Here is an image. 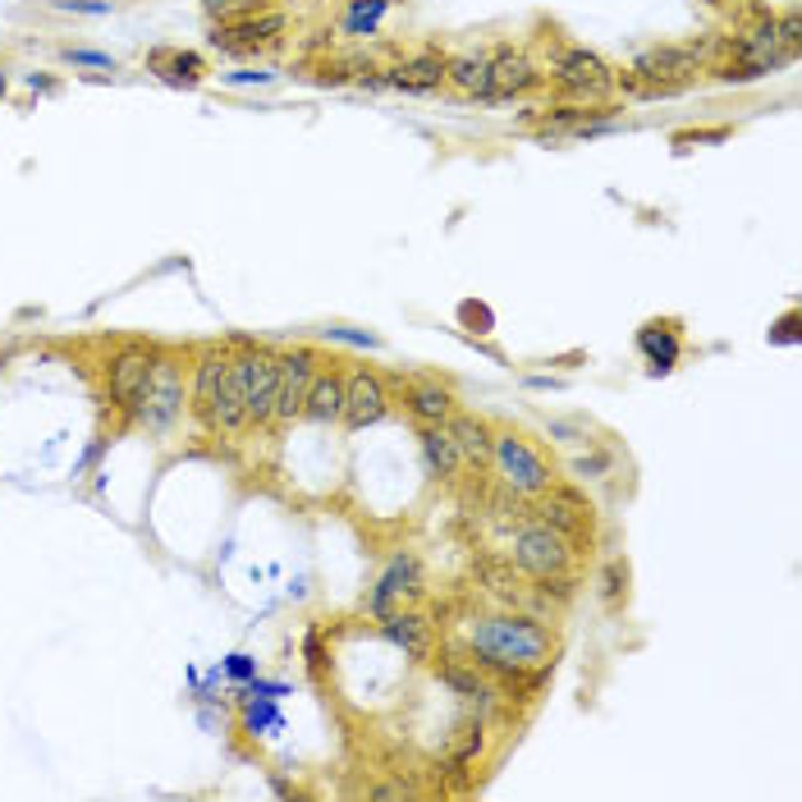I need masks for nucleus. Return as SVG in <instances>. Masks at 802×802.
I'll return each mask as SVG.
<instances>
[{"label":"nucleus","mask_w":802,"mask_h":802,"mask_svg":"<svg viewBox=\"0 0 802 802\" xmlns=\"http://www.w3.org/2000/svg\"><path fill=\"white\" fill-rule=\"evenodd\" d=\"M303 652H308V665H321V637L308 633V637H303Z\"/></svg>","instance_id":"nucleus-35"},{"label":"nucleus","mask_w":802,"mask_h":802,"mask_svg":"<svg viewBox=\"0 0 802 802\" xmlns=\"http://www.w3.org/2000/svg\"><path fill=\"white\" fill-rule=\"evenodd\" d=\"M486 65H491V56H458L445 65V83H454L468 97H482L486 92Z\"/></svg>","instance_id":"nucleus-26"},{"label":"nucleus","mask_w":802,"mask_h":802,"mask_svg":"<svg viewBox=\"0 0 802 802\" xmlns=\"http://www.w3.org/2000/svg\"><path fill=\"white\" fill-rule=\"evenodd\" d=\"M697 69H702V56L693 47H652L633 60V73L646 97H670V92L687 88Z\"/></svg>","instance_id":"nucleus-5"},{"label":"nucleus","mask_w":802,"mask_h":802,"mask_svg":"<svg viewBox=\"0 0 802 802\" xmlns=\"http://www.w3.org/2000/svg\"><path fill=\"white\" fill-rule=\"evenodd\" d=\"M280 32H285V14H261V19H244L235 28L216 32V47H229V51L261 47V42H271V37H280Z\"/></svg>","instance_id":"nucleus-23"},{"label":"nucleus","mask_w":802,"mask_h":802,"mask_svg":"<svg viewBox=\"0 0 802 802\" xmlns=\"http://www.w3.org/2000/svg\"><path fill=\"white\" fill-rule=\"evenodd\" d=\"M65 10H83V14H106L110 6H97V0H60Z\"/></svg>","instance_id":"nucleus-34"},{"label":"nucleus","mask_w":802,"mask_h":802,"mask_svg":"<svg viewBox=\"0 0 802 802\" xmlns=\"http://www.w3.org/2000/svg\"><path fill=\"white\" fill-rule=\"evenodd\" d=\"M179 413H184V380H179V363L157 358V367H151V380H147L142 399L133 404V417H138V423H142L147 432H166Z\"/></svg>","instance_id":"nucleus-6"},{"label":"nucleus","mask_w":802,"mask_h":802,"mask_svg":"<svg viewBox=\"0 0 802 802\" xmlns=\"http://www.w3.org/2000/svg\"><path fill=\"white\" fill-rule=\"evenodd\" d=\"M789 47L780 42V28L775 19H761L752 32L739 37V65L730 73H720V79H739V83H752V79H766V73H775L780 65H789Z\"/></svg>","instance_id":"nucleus-7"},{"label":"nucleus","mask_w":802,"mask_h":802,"mask_svg":"<svg viewBox=\"0 0 802 802\" xmlns=\"http://www.w3.org/2000/svg\"><path fill=\"white\" fill-rule=\"evenodd\" d=\"M344 413V376L330 367L317 372L313 390H308V404H303V417H313V423H339Z\"/></svg>","instance_id":"nucleus-20"},{"label":"nucleus","mask_w":802,"mask_h":802,"mask_svg":"<svg viewBox=\"0 0 802 802\" xmlns=\"http://www.w3.org/2000/svg\"><path fill=\"white\" fill-rule=\"evenodd\" d=\"M445 427H449V436H454V445H458V454H464L468 468H486V464H491L495 436H491L486 423H477V417H468V413H449Z\"/></svg>","instance_id":"nucleus-16"},{"label":"nucleus","mask_w":802,"mask_h":802,"mask_svg":"<svg viewBox=\"0 0 802 802\" xmlns=\"http://www.w3.org/2000/svg\"><path fill=\"white\" fill-rule=\"evenodd\" d=\"M390 10V0H354V10L349 19H344V28L349 32H376V19Z\"/></svg>","instance_id":"nucleus-27"},{"label":"nucleus","mask_w":802,"mask_h":802,"mask_svg":"<svg viewBox=\"0 0 802 802\" xmlns=\"http://www.w3.org/2000/svg\"><path fill=\"white\" fill-rule=\"evenodd\" d=\"M440 679L454 687V693H464V697H482V702L495 697L491 687H486V679H482V665H477L473 656H468V661H464V656H445V661H440Z\"/></svg>","instance_id":"nucleus-25"},{"label":"nucleus","mask_w":802,"mask_h":802,"mask_svg":"<svg viewBox=\"0 0 802 802\" xmlns=\"http://www.w3.org/2000/svg\"><path fill=\"white\" fill-rule=\"evenodd\" d=\"M551 73L560 79V88H568V92H578V97H587V101H601V97H610L615 92V69H610L596 51H587V47H568V51H560L555 60H551Z\"/></svg>","instance_id":"nucleus-8"},{"label":"nucleus","mask_w":802,"mask_h":802,"mask_svg":"<svg viewBox=\"0 0 802 802\" xmlns=\"http://www.w3.org/2000/svg\"><path fill=\"white\" fill-rule=\"evenodd\" d=\"M244 720H248V730H261V724H276V711L271 706H248Z\"/></svg>","instance_id":"nucleus-32"},{"label":"nucleus","mask_w":802,"mask_h":802,"mask_svg":"<svg viewBox=\"0 0 802 802\" xmlns=\"http://www.w3.org/2000/svg\"><path fill=\"white\" fill-rule=\"evenodd\" d=\"M532 83H537V65H532L523 51H514V47H501L491 56V65H486V92H482V101H509V97L527 92Z\"/></svg>","instance_id":"nucleus-13"},{"label":"nucleus","mask_w":802,"mask_h":802,"mask_svg":"<svg viewBox=\"0 0 802 802\" xmlns=\"http://www.w3.org/2000/svg\"><path fill=\"white\" fill-rule=\"evenodd\" d=\"M386 404H390L386 380H380L376 372L358 367V372L344 376V413H339V423L349 432H363V427L380 423V417H386Z\"/></svg>","instance_id":"nucleus-12"},{"label":"nucleus","mask_w":802,"mask_h":802,"mask_svg":"<svg viewBox=\"0 0 802 802\" xmlns=\"http://www.w3.org/2000/svg\"><path fill=\"white\" fill-rule=\"evenodd\" d=\"M537 523H546V527H555L560 537H568V542H578V537H587L592 532V509L578 501V495H568V491H546V505H542V514H537Z\"/></svg>","instance_id":"nucleus-14"},{"label":"nucleus","mask_w":802,"mask_h":802,"mask_svg":"<svg viewBox=\"0 0 802 802\" xmlns=\"http://www.w3.org/2000/svg\"><path fill=\"white\" fill-rule=\"evenodd\" d=\"M229 670H235V674H248L253 665H248V656H235V661H229Z\"/></svg>","instance_id":"nucleus-37"},{"label":"nucleus","mask_w":802,"mask_h":802,"mask_svg":"<svg viewBox=\"0 0 802 802\" xmlns=\"http://www.w3.org/2000/svg\"><path fill=\"white\" fill-rule=\"evenodd\" d=\"M445 56L440 51H417L408 60H399L390 73H386V83L399 88V92H436L445 83Z\"/></svg>","instance_id":"nucleus-15"},{"label":"nucleus","mask_w":802,"mask_h":802,"mask_svg":"<svg viewBox=\"0 0 802 802\" xmlns=\"http://www.w3.org/2000/svg\"><path fill=\"white\" fill-rule=\"evenodd\" d=\"M464 646L482 670L523 679V674H542L551 665L555 633L532 615H486L464 628Z\"/></svg>","instance_id":"nucleus-1"},{"label":"nucleus","mask_w":802,"mask_h":802,"mask_svg":"<svg viewBox=\"0 0 802 802\" xmlns=\"http://www.w3.org/2000/svg\"><path fill=\"white\" fill-rule=\"evenodd\" d=\"M408 596H423V564H417L413 551H399V555H390L386 568H380V578H376V587L367 596V615L386 620Z\"/></svg>","instance_id":"nucleus-9"},{"label":"nucleus","mask_w":802,"mask_h":802,"mask_svg":"<svg viewBox=\"0 0 802 802\" xmlns=\"http://www.w3.org/2000/svg\"><path fill=\"white\" fill-rule=\"evenodd\" d=\"M573 473H578V477H601V473H610V454L596 449V454H587V458H573Z\"/></svg>","instance_id":"nucleus-30"},{"label":"nucleus","mask_w":802,"mask_h":802,"mask_svg":"<svg viewBox=\"0 0 802 802\" xmlns=\"http://www.w3.org/2000/svg\"><path fill=\"white\" fill-rule=\"evenodd\" d=\"M147 65H151V73H161L170 88H198L207 73L202 56H194V51H151Z\"/></svg>","instance_id":"nucleus-22"},{"label":"nucleus","mask_w":802,"mask_h":802,"mask_svg":"<svg viewBox=\"0 0 802 802\" xmlns=\"http://www.w3.org/2000/svg\"><path fill=\"white\" fill-rule=\"evenodd\" d=\"M372 798H413V789H376Z\"/></svg>","instance_id":"nucleus-36"},{"label":"nucleus","mask_w":802,"mask_h":802,"mask_svg":"<svg viewBox=\"0 0 802 802\" xmlns=\"http://www.w3.org/2000/svg\"><path fill=\"white\" fill-rule=\"evenodd\" d=\"M573 542L560 537L555 527L546 523H527L518 527V537H514V564L527 573V578H537V583H560L568 564H573Z\"/></svg>","instance_id":"nucleus-3"},{"label":"nucleus","mask_w":802,"mask_h":802,"mask_svg":"<svg viewBox=\"0 0 802 802\" xmlns=\"http://www.w3.org/2000/svg\"><path fill=\"white\" fill-rule=\"evenodd\" d=\"M423 454H427V468L436 473V477H458L468 464H464V454H458V445H454V436H449V427L445 423H432V427H423Z\"/></svg>","instance_id":"nucleus-21"},{"label":"nucleus","mask_w":802,"mask_h":802,"mask_svg":"<svg viewBox=\"0 0 802 802\" xmlns=\"http://www.w3.org/2000/svg\"><path fill=\"white\" fill-rule=\"evenodd\" d=\"M69 60H79V65H97V69H110V56H97V51H65Z\"/></svg>","instance_id":"nucleus-33"},{"label":"nucleus","mask_w":802,"mask_h":802,"mask_svg":"<svg viewBox=\"0 0 802 802\" xmlns=\"http://www.w3.org/2000/svg\"><path fill=\"white\" fill-rule=\"evenodd\" d=\"M151 367H157V354H151L147 344H129V349L115 354V363L106 372V395L115 399V408L133 413V404L142 399L147 380H151Z\"/></svg>","instance_id":"nucleus-11"},{"label":"nucleus","mask_w":802,"mask_h":802,"mask_svg":"<svg viewBox=\"0 0 802 802\" xmlns=\"http://www.w3.org/2000/svg\"><path fill=\"white\" fill-rule=\"evenodd\" d=\"M491 464H495V473H501V482H505L514 495H546V491L555 486L551 464H546V458L532 449L523 436H514V432H501V436H495V445H491Z\"/></svg>","instance_id":"nucleus-2"},{"label":"nucleus","mask_w":802,"mask_h":802,"mask_svg":"<svg viewBox=\"0 0 802 802\" xmlns=\"http://www.w3.org/2000/svg\"><path fill=\"white\" fill-rule=\"evenodd\" d=\"M601 583H605V601H610V605H620V596H624V583H628V568H624V560H610V564H605V573H601Z\"/></svg>","instance_id":"nucleus-28"},{"label":"nucleus","mask_w":802,"mask_h":802,"mask_svg":"<svg viewBox=\"0 0 802 802\" xmlns=\"http://www.w3.org/2000/svg\"><path fill=\"white\" fill-rule=\"evenodd\" d=\"M380 633H386L395 646H404V656H413V661L432 656V624L423 615H404V610H395V615L380 620Z\"/></svg>","instance_id":"nucleus-17"},{"label":"nucleus","mask_w":802,"mask_h":802,"mask_svg":"<svg viewBox=\"0 0 802 802\" xmlns=\"http://www.w3.org/2000/svg\"><path fill=\"white\" fill-rule=\"evenodd\" d=\"M235 367L244 376V399H248V423H271L276 417V395H280V354L248 344L235 354Z\"/></svg>","instance_id":"nucleus-4"},{"label":"nucleus","mask_w":802,"mask_h":802,"mask_svg":"<svg viewBox=\"0 0 802 802\" xmlns=\"http://www.w3.org/2000/svg\"><path fill=\"white\" fill-rule=\"evenodd\" d=\"M637 344H642V354L652 358V372H674V363H679V335H674V326H670V321H652V326H642Z\"/></svg>","instance_id":"nucleus-24"},{"label":"nucleus","mask_w":802,"mask_h":802,"mask_svg":"<svg viewBox=\"0 0 802 802\" xmlns=\"http://www.w3.org/2000/svg\"><path fill=\"white\" fill-rule=\"evenodd\" d=\"M404 404H408V413H413L423 427L449 423V413H454V395H449V386H440V380H413Z\"/></svg>","instance_id":"nucleus-19"},{"label":"nucleus","mask_w":802,"mask_h":802,"mask_svg":"<svg viewBox=\"0 0 802 802\" xmlns=\"http://www.w3.org/2000/svg\"><path fill=\"white\" fill-rule=\"evenodd\" d=\"M775 28H780V42L789 47V56L798 60V51H802V14H798V10H789L784 19H775Z\"/></svg>","instance_id":"nucleus-29"},{"label":"nucleus","mask_w":802,"mask_h":802,"mask_svg":"<svg viewBox=\"0 0 802 802\" xmlns=\"http://www.w3.org/2000/svg\"><path fill=\"white\" fill-rule=\"evenodd\" d=\"M771 339H775V344H798V313H789L784 321H775Z\"/></svg>","instance_id":"nucleus-31"},{"label":"nucleus","mask_w":802,"mask_h":802,"mask_svg":"<svg viewBox=\"0 0 802 802\" xmlns=\"http://www.w3.org/2000/svg\"><path fill=\"white\" fill-rule=\"evenodd\" d=\"M317 372H321V358H317V349H308V344H298V349L280 354V395H276V417H280V423L303 417V404H308V390H313Z\"/></svg>","instance_id":"nucleus-10"},{"label":"nucleus","mask_w":802,"mask_h":802,"mask_svg":"<svg viewBox=\"0 0 802 802\" xmlns=\"http://www.w3.org/2000/svg\"><path fill=\"white\" fill-rule=\"evenodd\" d=\"M229 358L235 354H220V349H202L198 354V367H194V413L207 423V413L216 404V390H220V380L229 372Z\"/></svg>","instance_id":"nucleus-18"}]
</instances>
